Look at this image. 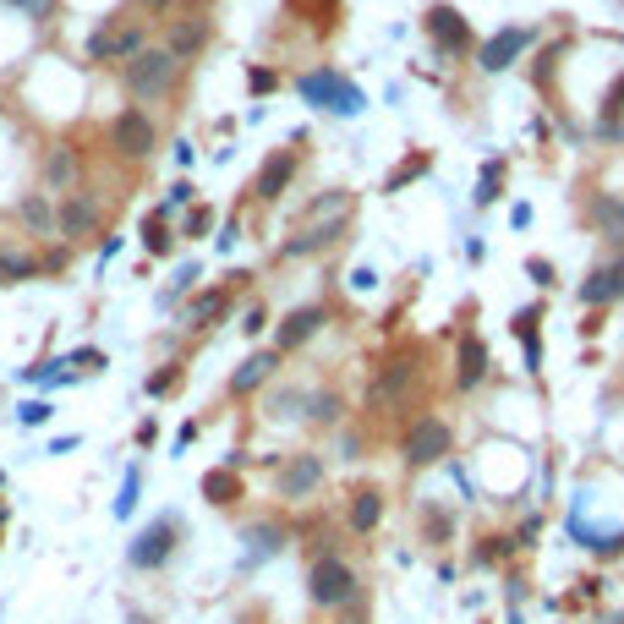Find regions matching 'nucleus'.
I'll list each match as a JSON object with an SVG mask.
<instances>
[{
  "mask_svg": "<svg viewBox=\"0 0 624 624\" xmlns=\"http://www.w3.org/2000/svg\"><path fill=\"white\" fill-rule=\"evenodd\" d=\"M307 416H312V422H340V395H329V389L307 395Z\"/></svg>",
  "mask_w": 624,
  "mask_h": 624,
  "instance_id": "28",
  "label": "nucleus"
},
{
  "mask_svg": "<svg viewBox=\"0 0 624 624\" xmlns=\"http://www.w3.org/2000/svg\"><path fill=\"white\" fill-rule=\"evenodd\" d=\"M449 449H455V433H449L444 416H416L406 427V444H400V455H406V466H433V460H444Z\"/></svg>",
  "mask_w": 624,
  "mask_h": 624,
  "instance_id": "4",
  "label": "nucleus"
},
{
  "mask_svg": "<svg viewBox=\"0 0 624 624\" xmlns=\"http://www.w3.org/2000/svg\"><path fill=\"white\" fill-rule=\"evenodd\" d=\"M170 384H176V373H154V378H148V395H165Z\"/></svg>",
  "mask_w": 624,
  "mask_h": 624,
  "instance_id": "37",
  "label": "nucleus"
},
{
  "mask_svg": "<svg viewBox=\"0 0 624 624\" xmlns=\"http://www.w3.org/2000/svg\"><path fill=\"white\" fill-rule=\"evenodd\" d=\"M526 44H531V28H499L488 44H482L477 66H482V72H504V66H510L515 55L526 50Z\"/></svg>",
  "mask_w": 624,
  "mask_h": 624,
  "instance_id": "12",
  "label": "nucleus"
},
{
  "mask_svg": "<svg viewBox=\"0 0 624 624\" xmlns=\"http://www.w3.org/2000/svg\"><path fill=\"white\" fill-rule=\"evenodd\" d=\"M225 307H230V296H225V291H208L203 302L187 312V323H192V329H208L214 318H225Z\"/></svg>",
  "mask_w": 624,
  "mask_h": 624,
  "instance_id": "24",
  "label": "nucleus"
},
{
  "mask_svg": "<svg viewBox=\"0 0 624 624\" xmlns=\"http://www.w3.org/2000/svg\"><path fill=\"white\" fill-rule=\"evenodd\" d=\"M241 542H247V553H241V570H258L263 559H274V553L285 548V526H274V520H258V526L241 531Z\"/></svg>",
  "mask_w": 624,
  "mask_h": 624,
  "instance_id": "13",
  "label": "nucleus"
},
{
  "mask_svg": "<svg viewBox=\"0 0 624 624\" xmlns=\"http://www.w3.org/2000/svg\"><path fill=\"white\" fill-rule=\"evenodd\" d=\"M22 214H28V219H33V225H50V208H44L39 198H33V203H22Z\"/></svg>",
  "mask_w": 624,
  "mask_h": 624,
  "instance_id": "36",
  "label": "nucleus"
},
{
  "mask_svg": "<svg viewBox=\"0 0 624 624\" xmlns=\"http://www.w3.org/2000/svg\"><path fill=\"white\" fill-rule=\"evenodd\" d=\"M526 274H531V280H537V285H553V269H548V263H542V258H531V263H526Z\"/></svg>",
  "mask_w": 624,
  "mask_h": 624,
  "instance_id": "35",
  "label": "nucleus"
},
{
  "mask_svg": "<svg viewBox=\"0 0 624 624\" xmlns=\"http://www.w3.org/2000/svg\"><path fill=\"white\" fill-rule=\"evenodd\" d=\"M307 597L318 608H351L356 597H362V586H356V570L345 559H334V553H318L307 570Z\"/></svg>",
  "mask_w": 624,
  "mask_h": 624,
  "instance_id": "2",
  "label": "nucleus"
},
{
  "mask_svg": "<svg viewBox=\"0 0 624 624\" xmlns=\"http://www.w3.org/2000/svg\"><path fill=\"white\" fill-rule=\"evenodd\" d=\"M427 33H433V44L444 55H460V50H466V39H471L466 17H460L455 6H433V11H427Z\"/></svg>",
  "mask_w": 624,
  "mask_h": 624,
  "instance_id": "10",
  "label": "nucleus"
},
{
  "mask_svg": "<svg viewBox=\"0 0 624 624\" xmlns=\"http://www.w3.org/2000/svg\"><path fill=\"white\" fill-rule=\"evenodd\" d=\"M296 88H302V99H307V104H318V110H340V115H356V110L367 104V99H362V88L345 83V77H334V72H307Z\"/></svg>",
  "mask_w": 624,
  "mask_h": 624,
  "instance_id": "6",
  "label": "nucleus"
},
{
  "mask_svg": "<svg viewBox=\"0 0 624 624\" xmlns=\"http://www.w3.org/2000/svg\"><path fill=\"white\" fill-rule=\"evenodd\" d=\"M345 214H351V198H345V192H323V198L312 203L307 225H302V230H296V236L280 247V258H307V252H323L334 236H340Z\"/></svg>",
  "mask_w": 624,
  "mask_h": 624,
  "instance_id": "1",
  "label": "nucleus"
},
{
  "mask_svg": "<svg viewBox=\"0 0 624 624\" xmlns=\"http://www.w3.org/2000/svg\"><path fill=\"white\" fill-rule=\"evenodd\" d=\"M44 176H50L55 192H66V187L77 181V154H72V148H55V154H50V170H44Z\"/></svg>",
  "mask_w": 624,
  "mask_h": 624,
  "instance_id": "23",
  "label": "nucleus"
},
{
  "mask_svg": "<svg viewBox=\"0 0 624 624\" xmlns=\"http://www.w3.org/2000/svg\"><path fill=\"white\" fill-rule=\"evenodd\" d=\"M592 225H597V236L624 241V198H614V192H597V203H592Z\"/></svg>",
  "mask_w": 624,
  "mask_h": 624,
  "instance_id": "17",
  "label": "nucleus"
},
{
  "mask_svg": "<svg viewBox=\"0 0 624 624\" xmlns=\"http://www.w3.org/2000/svg\"><path fill=\"white\" fill-rule=\"evenodd\" d=\"M302 406H307V395H296V389H291V395H274V416H302Z\"/></svg>",
  "mask_w": 624,
  "mask_h": 624,
  "instance_id": "31",
  "label": "nucleus"
},
{
  "mask_svg": "<svg viewBox=\"0 0 624 624\" xmlns=\"http://www.w3.org/2000/svg\"><path fill=\"white\" fill-rule=\"evenodd\" d=\"M181 77V61L170 50H137L132 61H126V88H132L137 99H165L170 88H176Z\"/></svg>",
  "mask_w": 624,
  "mask_h": 624,
  "instance_id": "3",
  "label": "nucleus"
},
{
  "mask_svg": "<svg viewBox=\"0 0 624 624\" xmlns=\"http://www.w3.org/2000/svg\"><path fill=\"white\" fill-rule=\"evenodd\" d=\"M416 384H422V356L416 351H400L389 367H378L373 378V406H406V400L416 395Z\"/></svg>",
  "mask_w": 624,
  "mask_h": 624,
  "instance_id": "5",
  "label": "nucleus"
},
{
  "mask_svg": "<svg viewBox=\"0 0 624 624\" xmlns=\"http://www.w3.org/2000/svg\"><path fill=\"white\" fill-rule=\"evenodd\" d=\"M203 44H208V28H203V22H181V28H170V44H165V50L176 55V61H187V55H198Z\"/></svg>",
  "mask_w": 624,
  "mask_h": 624,
  "instance_id": "22",
  "label": "nucleus"
},
{
  "mask_svg": "<svg viewBox=\"0 0 624 624\" xmlns=\"http://www.w3.org/2000/svg\"><path fill=\"white\" fill-rule=\"evenodd\" d=\"M482 378H488V345L471 334V340H460V356H455V384L460 389H477Z\"/></svg>",
  "mask_w": 624,
  "mask_h": 624,
  "instance_id": "15",
  "label": "nucleus"
},
{
  "mask_svg": "<svg viewBox=\"0 0 624 624\" xmlns=\"http://www.w3.org/2000/svg\"><path fill=\"white\" fill-rule=\"evenodd\" d=\"M94 219H99V203L94 198H72L61 208V236H88L94 230Z\"/></svg>",
  "mask_w": 624,
  "mask_h": 624,
  "instance_id": "20",
  "label": "nucleus"
},
{
  "mask_svg": "<svg viewBox=\"0 0 624 624\" xmlns=\"http://www.w3.org/2000/svg\"><path fill=\"white\" fill-rule=\"evenodd\" d=\"M39 269L33 258H22V252H0V285H11V280H28V274Z\"/></svg>",
  "mask_w": 624,
  "mask_h": 624,
  "instance_id": "29",
  "label": "nucleus"
},
{
  "mask_svg": "<svg viewBox=\"0 0 624 624\" xmlns=\"http://www.w3.org/2000/svg\"><path fill=\"white\" fill-rule=\"evenodd\" d=\"M291 176H296V154H291V148H274V154L263 159V170H258V181H252V192H258L263 203H274V198H285Z\"/></svg>",
  "mask_w": 624,
  "mask_h": 624,
  "instance_id": "9",
  "label": "nucleus"
},
{
  "mask_svg": "<svg viewBox=\"0 0 624 624\" xmlns=\"http://www.w3.org/2000/svg\"><path fill=\"white\" fill-rule=\"evenodd\" d=\"M143 247H148V252H170V236H165V214H148V219H143Z\"/></svg>",
  "mask_w": 624,
  "mask_h": 624,
  "instance_id": "30",
  "label": "nucleus"
},
{
  "mask_svg": "<svg viewBox=\"0 0 624 624\" xmlns=\"http://www.w3.org/2000/svg\"><path fill=\"white\" fill-rule=\"evenodd\" d=\"M493 192H499V165L482 170V192H477V203H493Z\"/></svg>",
  "mask_w": 624,
  "mask_h": 624,
  "instance_id": "34",
  "label": "nucleus"
},
{
  "mask_svg": "<svg viewBox=\"0 0 624 624\" xmlns=\"http://www.w3.org/2000/svg\"><path fill=\"white\" fill-rule=\"evenodd\" d=\"M323 318H329V312H323V307H296L291 318L280 323V351H296V345H307L312 334L323 329Z\"/></svg>",
  "mask_w": 624,
  "mask_h": 624,
  "instance_id": "16",
  "label": "nucleus"
},
{
  "mask_svg": "<svg viewBox=\"0 0 624 624\" xmlns=\"http://www.w3.org/2000/svg\"><path fill=\"white\" fill-rule=\"evenodd\" d=\"M378 520H384V493L362 488L351 499V531H362V537H367V531H378Z\"/></svg>",
  "mask_w": 624,
  "mask_h": 624,
  "instance_id": "19",
  "label": "nucleus"
},
{
  "mask_svg": "<svg viewBox=\"0 0 624 624\" xmlns=\"http://www.w3.org/2000/svg\"><path fill=\"white\" fill-rule=\"evenodd\" d=\"M531 323H537V307H526V312H520V318H515L520 340H526V367H531V373H537V367H542V345H537V329H531Z\"/></svg>",
  "mask_w": 624,
  "mask_h": 624,
  "instance_id": "26",
  "label": "nucleus"
},
{
  "mask_svg": "<svg viewBox=\"0 0 624 624\" xmlns=\"http://www.w3.org/2000/svg\"><path fill=\"white\" fill-rule=\"evenodd\" d=\"M619 296H624V252L614 263H603V269H592V274H586V285H581L586 307H608V302H619Z\"/></svg>",
  "mask_w": 624,
  "mask_h": 624,
  "instance_id": "11",
  "label": "nucleus"
},
{
  "mask_svg": "<svg viewBox=\"0 0 624 624\" xmlns=\"http://www.w3.org/2000/svg\"><path fill=\"white\" fill-rule=\"evenodd\" d=\"M137 488H143V471L126 466V482H121V499H115V520H126L137 510Z\"/></svg>",
  "mask_w": 624,
  "mask_h": 624,
  "instance_id": "27",
  "label": "nucleus"
},
{
  "mask_svg": "<svg viewBox=\"0 0 624 624\" xmlns=\"http://www.w3.org/2000/svg\"><path fill=\"white\" fill-rule=\"evenodd\" d=\"M203 493H208L214 504H230V499H236V471H230V466L208 471V477H203Z\"/></svg>",
  "mask_w": 624,
  "mask_h": 624,
  "instance_id": "25",
  "label": "nucleus"
},
{
  "mask_svg": "<svg viewBox=\"0 0 624 624\" xmlns=\"http://www.w3.org/2000/svg\"><path fill=\"white\" fill-rule=\"evenodd\" d=\"M88 50H94V61H110V55H137V50H143V33H137V28H126V33H99Z\"/></svg>",
  "mask_w": 624,
  "mask_h": 624,
  "instance_id": "21",
  "label": "nucleus"
},
{
  "mask_svg": "<svg viewBox=\"0 0 624 624\" xmlns=\"http://www.w3.org/2000/svg\"><path fill=\"white\" fill-rule=\"evenodd\" d=\"M170 553H176V520H154V526L137 531V542L126 548V559H132V570H159Z\"/></svg>",
  "mask_w": 624,
  "mask_h": 624,
  "instance_id": "7",
  "label": "nucleus"
},
{
  "mask_svg": "<svg viewBox=\"0 0 624 624\" xmlns=\"http://www.w3.org/2000/svg\"><path fill=\"white\" fill-rule=\"evenodd\" d=\"M110 143L121 148L126 159H148L154 154V121H148L143 110H121L110 126Z\"/></svg>",
  "mask_w": 624,
  "mask_h": 624,
  "instance_id": "8",
  "label": "nucleus"
},
{
  "mask_svg": "<svg viewBox=\"0 0 624 624\" xmlns=\"http://www.w3.org/2000/svg\"><path fill=\"white\" fill-rule=\"evenodd\" d=\"M274 362H280L274 351H258V356H247V362H241L236 373H230V395H247V389H258L263 378L274 373Z\"/></svg>",
  "mask_w": 624,
  "mask_h": 624,
  "instance_id": "18",
  "label": "nucleus"
},
{
  "mask_svg": "<svg viewBox=\"0 0 624 624\" xmlns=\"http://www.w3.org/2000/svg\"><path fill=\"white\" fill-rule=\"evenodd\" d=\"M318 482H323V460L318 455H291V466L280 471V493H285V499H307Z\"/></svg>",
  "mask_w": 624,
  "mask_h": 624,
  "instance_id": "14",
  "label": "nucleus"
},
{
  "mask_svg": "<svg viewBox=\"0 0 624 624\" xmlns=\"http://www.w3.org/2000/svg\"><path fill=\"white\" fill-rule=\"evenodd\" d=\"M6 6H17V11H28L33 22H44V17L55 11V0H6Z\"/></svg>",
  "mask_w": 624,
  "mask_h": 624,
  "instance_id": "32",
  "label": "nucleus"
},
{
  "mask_svg": "<svg viewBox=\"0 0 624 624\" xmlns=\"http://www.w3.org/2000/svg\"><path fill=\"white\" fill-rule=\"evenodd\" d=\"M39 422H50V406H44V400H28V406H22V427H39Z\"/></svg>",
  "mask_w": 624,
  "mask_h": 624,
  "instance_id": "33",
  "label": "nucleus"
}]
</instances>
